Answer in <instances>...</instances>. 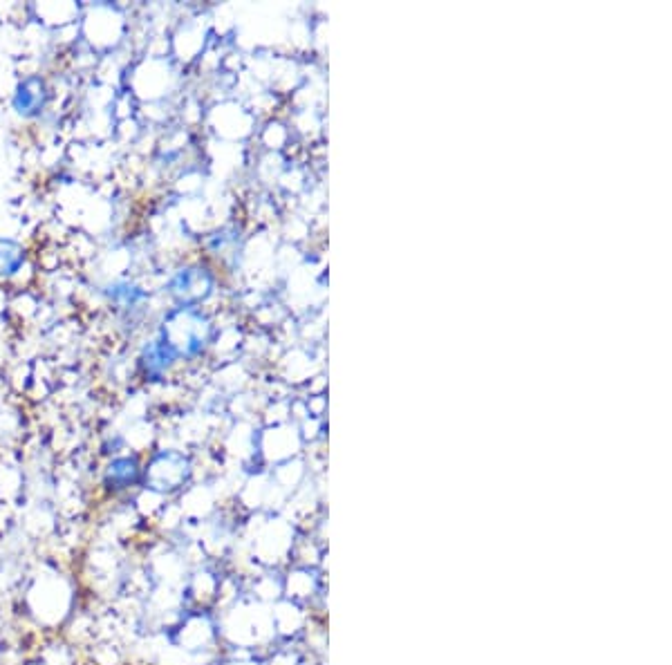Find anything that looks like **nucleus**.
Returning a JSON list of instances; mask_svg holds the SVG:
<instances>
[{
    "label": "nucleus",
    "instance_id": "nucleus-1",
    "mask_svg": "<svg viewBox=\"0 0 672 665\" xmlns=\"http://www.w3.org/2000/svg\"><path fill=\"white\" fill-rule=\"evenodd\" d=\"M45 97H48V95H45L43 81L36 79V77H30V79H25L21 86H18L14 106H16L18 112H21V115L30 117V115H36V112H39L45 106Z\"/></svg>",
    "mask_w": 672,
    "mask_h": 665
},
{
    "label": "nucleus",
    "instance_id": "nucleus-2",
    "mask_svg": "<svg viewBox=\"0 0 672 665\" xmlns=\"http://www.w3.org/2000/svg\"><path fill=\"white\" fill-rule=\"evenodd\" d=\"M23 265V249L9 240H0V276H9Z\"/></svg>",
    "mask_w": 672,
    "mask_h": 665
},
{
    "label": "nucleus",
    "instance_id": "nucleus-3",
    "mask_svg": "<svg viewBox=\"0 0 672 665\" xmlns=\"http://www.w3.org/2000/svg\"><path fill=\"white\" fill-rule=\"evenodd\" d=\"M110 482L117 486V489H124V486H130V482L137 477V464L135 460H117L110 466Z\"/></svg>",
    "mask_w": 672,
    "mask_h": 665
}]
</instances>
